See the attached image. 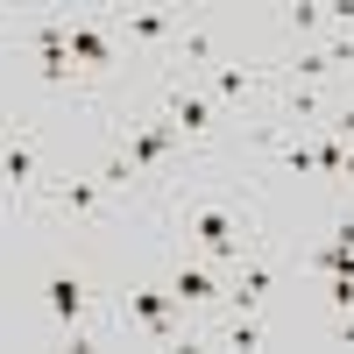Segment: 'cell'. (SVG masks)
<instances>
[{
    "label": "cell",
    "instance_id": "17",
    "mask_svg": "<svg viewBox=\"0 0 354 354\" xmlns=\"http://www.w3.org/2000/svg\"><path fill=\"white\" fill-rule=\"evenodd\" d=\"M340 340H347V347H354V312H347V319H340Z\"/></svg>",
    "mask_w": 354,
    "mask_h": 354
},
{
    "label": "cell",
    "instance_id": "3",
    "mask_svg": "<svg viewBox=\"0 0 354 354\" xmlns=\"http://www.w3.org/2000/svg\"><path fill=\"white\" fill-rule=\"evenodd\" d=\"M50 312L71 326V347H93V340L78 333V319H85V283L78 277H50Z\"/></svg>",
    "mask_w": 354,
    "mask_h": 354
},
{
    "label": "cell",
    "instance_id": "13",
    "mask_svg": "<svg viewBox=\"0 0 354 354\" xmlns=\"http://www.w3.org/2000/svg\"><path fill=\"white\" fill-rule=\"evenodd\" d=\"M326 71H333V50H305L298 57V78H326Z\"/></svg>",
    "mask_w": 354,
    "mask_h": 354
},
{
    "label": "cell",
    "instance_id": "18",
    "mask_svg": "<svg viewBox=\"0 0 354 354\" xmlns=\"http://www.w3.org/2000/svg\"><path fill=\"white\" fill-rule=\"evenodd\" d=\"M340 177H354V156H347V163H340Z\"/></svg>",
    "mask_w": 354,
    "mask_h": 354
},
{
    "label": "cell",
    "instance_id": "15",
    "mask_svg": "<svg viewBox=\"0 0 354 354\" xmlns=\"http://www.w3.org/2000/svg\"><path fill=\"white\" fill-rule=\"evenodd\" d=\"M128 177H135V163H128V156H113V163H106V170H100V185H106V192H113V185H128Z\"/></svg>",
    "mask_w": 354,
    "mask_h": 354
},
{
    "label": "cell",
    "instance_id": "6",
    "mask_svg": "<svg viewBox=\"0 0 354 354\" xmlns=\"http://www.w3.org/2000/svg\"><path fill=\"white\" fill-rule=\"evenodd\" d=\"M170 135H177L170 121H163V128H135V135H128V149H121V156H128L135 170H149V163H163V149H170Z\"/></svg>",
    "mask_w": 354,
    "mask_h": 354
},
{
    "label": "cell",
    "instance_id": "5",
    "mask_svg": "<svg viewBox=\"0 0 354 354\" xmlns=\"http://www.w3.org/2000/svg\"><path fill=\"white\" fill-rule=\"evenodd\" d=\"M170 128H177V135H205V128H213V100H198V93H170Z\"/></svg>",
    "mask_w": 354,
    "mask_h": 354
},
{
    "label": "cell",
    "instance_id": "19",
    "mask_svg": "<svg viewBox=\"0 0 354 354\" xmlns=\"http://www.w3.org/2000/svg\"><path fill=\"white\" fill-rule=\"evenodd\" d=\"M0 142H8V113H0Z\"/></svg>",
    "mask_w": 354,
    "mask_h": 354
},
{
    "label": "cell",
    "instance_id": "2",
    "mask_svg": "<svg viewBox=\"0 0 354 354\" xmlns=\"http://www.w3.org/2000/svg\"><path fill=\"white\" fill-rule=\"evenodd\" d=\"M170 312H177L170 290H128L121 298V326H142L149 340H170Z\"/></svg>",
    "mask_w": 354,
    "mask_h": 354
},
{
    "label": "cell",
    "instance_id": "7",
    "mask_svg": "<svg viewBox=\"0 0 354 354\" xmlns=\"http://www.w3.org/2000/svg\"><path fill=\"white\" fill-rule=\"evenodd\" d=\"M0 177H8V192H28V177H36V142H8V149H0Z\"/></svg>",
    "mask_w": 354,
    "mask_h": 354
},
{
    "label": "cell",
    "instance_id": "11",
    "mask_svg": "<svg viewBox=\"0 0 354 354\" xmlns=\"http://www.w3.org/2000/svg\"><path fill=\"white\" fill-rule=\"evenodd\" d=\"M262 290H270V270H241V283H234L227 298L241 305V312H255V305H262Z\"/></svg>",
    "mask_w": 354,
    "mask_h": 354
},
{
    "label": "cell",
    "instance_id": "12",
    "mask_svg": "<svg viewBox=\"0 0 354 354\" xmlns=\"http://www.w3.org/2000/svg\"><path fill=\"white\" fill-rule=\"evenodd\" d=\"M128 28H135L142 43H163L170 36V15H128Z\"/></svg>",
    "mask_w": 354,
    "mask_h": 354
},
{
    "label": "cell",
    "instance_id": "14",
    "mask_svg": "<svg viewBox=\"0 0 354 354\" xmlns=\"http://www.w3.org/2000/svg\"><path fill=\"white\" fill-rule=\"evenodd\" d=\"M227 347H262V326H255V319H234V326H227Z\"/></svg>",
    "mask_w": 354,
    "mask_h": 354
},
{
    "label": "cell",
    "instance_id": "10",
    "mask_svg": "<svg viewBox=\"0 0 354 354\" xmlns=\"http://www.w3.org/2000/svg\"><path fill=\"white\" fill-rule=\"evenodd\" d=\"M248 85H255L248 64H220V71H213V93H220V100H248Z\"/></svg>",
    "mask_w": 354,
    "mask_h": 354
},
{
    "label": "cell",
    "instance_id": "9",
    "mask_svg": "<svg viewBox=\"0 0 354 354\" xmlns=\"http://www.w3.org/2000/svg\"><path fill=\"white\" fill-rule=\"evenodd\" d=\"M64 50L78 57V64H106V36H100V28H71Z\"/></svg>",
    "mask_w": 354,
    "mask_h": 354
},
{
    "label": "cell",
    "instance_id": "4",
    "mask_svg": "<svg viewBox=\"0 0 354 354\" xmlns=\"http://www.w3.org/2000/svg\"><path fill=\"white\" fill-rule=\"evenodd\" d=\"M170 298H177V305H213V298H220V277L198 270V262H185V270L170 277Z\"/></svg>",
    "mask_w": 354,
    "mask_h": 354
},
{
    "label": "cell",
    "instance_id": "8",
    "mask_svg": "<svg viewBox=\"0 0 354 354\" xmlns=\"http://www.w3.org/2000/svg\"><path fill=\"white\" fill-rule=\"evenodd\" d=\"M100 192H106L100 177H71V185L57 192V205H64V213H100Z\"/></svg>",
    "mask_w": 354,
    "mask_h": 354
},
{
    "label": "cell",
    "instance_id": "1",
    "mask_svg": "<svg viewBox=\"0 0 354 354\" xmlns=\"http://www.w3.org/2000/svg\"><path fill=\"white\" fill-rule=\"evenodd\" d=\"M192 234H198V248L213 255V262H234V255H241V220H234L227 205H198V213H192Z\"/></svg>",
    "mask_w": 354,
    "mask_h": 354
},
{
    "label": "cell",
    "instance_id": "16",
    "mask_svg": "<svg viewBox=\"0 0 354 354\" xmlns=\"http://www.w3.org/2000/svg\"><path fill=\"white\" fill-rule=\"evenodd\" d=\"M185 57H213V36H205V28H185Z\"/></svg>",
    "mask_w": 354,
    "mask_h": 354
},
{
    "label": "cell",
    "instance_id": "20",
    "mask_svg": "<svg viewBox=\"0 0 354 354\" xmlns=\"http://www.w3.org/2000/svg\"><path fill=\"white\" fill-rule=\"evenodd\" d=\"M0 21H8V15H0Z\"/></svg>",
    "mask_w": 354,
    "mask_h": 354
}]
</instances>
